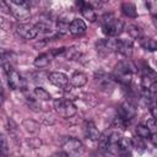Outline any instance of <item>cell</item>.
<instances>
[{"instance_id": "cell-3", "label": "cell", "mask_w": 157, "mask_h": 157, "mask_svg": "<svg viewBox=\"0 0 157 157\" xmlns=\"http://www.w3.org/2000/svg\"><path fill=\"white\" fill-rule=\"evenodd\" d=\"M9 12L13 15V17L18 21H26L31 16V10H29V2L25 0H10L5 1Z\"/></svg>"}, {"instance_id": "cell-21", "label": "cell", "mask_w": 157, "mask_h": 157, "mask_svg": "<svg viewBox=\"0 0 157 157\" xmlns=\"http://www.w3.org/2000/svg\"><path fill=\"white\" fill-rule=\"evenodd\" d=\"M140 44H141V47L144 48V49H146V50H148V52H155L156 49H157V43H156V40L153 39V38H150V37H142L141 39H140Z\"/></svg>"}, {"instance_id": "cell-1", "label": "cell", "mask_w": 157, "mask_h": 157, "mask_svg": "<svg viewBox=\"0 0 157 157\" xmlns=\"http://www.w3.org/2000/svg\"><path fill=\"white\" fill-rule=\"evenodd\" d=\"M136 71H137L136 66L129 59H125V60L119 61L115 65L113 76L120 83H123V85H130L131 81H132V76H134V74Z\"/></svg>"}, {"instance_id": "cell-17", "label": "cell", "mask_w": 157, "mask_h": 157, "mask_svg": "<svg viewBox=\"0 0 157 157\" xmlns=\"http://www.w3.org/2000/svg\"><path fill=\"white\" fill-rule=\"evenodd\" d=\"M22 128H23L27 132H29V134H38L39 130H40L39 124H38L37 121L32 120V119H25V120L22 121Z\"/></svg>"}, {"instance_id": "cell-19", "label": "cell", "mask_w": 157, "mask_h": 157, "mask_svg": "<svg viewBox=\"0 0 157 157\" xmlns=\"http://www.w3.org/2000/svg\"><path fill=\"white\" fill-rule=\"evenodd\" d=\"M121 12L130 18L137 17V11H136V7L132 2H123L121 4Z\"/></svg>"}, {"instance_id": "cell-30", "label": "cell", "mask_w": 157, "mask_h": 157, "mask_svg": "<svg viewBox=\"0 0 157 157\" xmlns=\"http://www.w3.org/2000/svg\"><path fill=\"white\" fill-rule=\"evenodd\" d=\"M2 102H4V91H2V87L0 83V105L2 104Z\"/></svg>"}, {"instance_id": "cell-18", "label": "cell", "mask_w": 157, "mask_h": 157, "mask_svg": "<svg viewBox=\"0 0 157 157\" xmlns=\"http://www.w3.org/2000/svg\"><path fill=\"white\" fill-rule=\"evenodd\" d=\"M33 64H34V66L38 67V69L47 67V66L50 64V56H49V54H47V53H40L38 56H36Z\"/></svg>"}, {"instance_id": "cell-7", "label": "cell", "mask_w": 157, "mask_h": 157, "mask_svg": "<svg viewBox=\"0 0 157 157\" xmlns=\"http://www.w3.org/2000/svg\"><path fill=\"white\" fill-rule=\"evenodd\" d=\"M16 33L20 37H22L23 39H33L38 36V31H37L36 26L31 25V23H26V22L18 23L16 26Z\"/></svg>"}, {"instance_id": "cell-26", "label": "cell", "mask_w": 157, "mask_h": 157, "mask_svg": "<svg viewBox=\"0 0 157 157\" xmlns=\"http://www.w3.org/2000/svg\"><path fill=\"white\" fill-rule=\"evenodd\" d=\"M136 134H137L139 137H141L144 140L150 139V136H151V134H150L148 129L146 128V125H137L136 126Z\"/></svg>"}, {"instance_id": "cell-24", "label": "cell", "mask_w": 157, "mask_h": 157, "mask_svg": "<svg viewBox=\"0 0 157 157\" xmlns=\"http://www.w3.org/2000/svg\"><path fill=\"white\" fill-rule=\"evenodd\" d=\"M131 146H132L136 151H139V152H142V151H145V150H146L145 140H144V139H141V137H139V136H136V137L131 139Z\"/></svg>"}, {"instance_id": "cell-12", "label": "cell", "mask_w": 157, "mask_h": 157, "mask_svg": "<svg viewBox=\"0 0 157 157\" xmlns=\"http://www.w3.org/2000/svg\"><path fill=\"white\" fill-rule=\"evenodd\" d=\"M87 26L83 20L81 18H74L69 25V32L74 36H81L86 32Z\"/></svg>"}, {"instance_id": "cell-9", "label": "cell", "mask_w": 157, "mask_h": 157, "mask_svg": "<svg viewBox=\"0 0 157 157\" xmlns=\"http://www.w3.org/2000/svg\"><path fill=\"white\" fill-rule=\"evenodd\" d=\"M48 78H49V82L56 87H60V88H66L67 85H69V77L64 74V72H60V71H53L48 75Z\"/></svg>"}, {"instance_id": "cell-29", "label": "cell", "mask_w": 157, "mask_h": 157, "mask_svg": "<svg viewBox=\"0 0 157 157\" xmlns=\"http://www.w3.org/2000/svg\"><path fill=\"white\" fill-rule=\"evenodd\" d=\"M52 157H69V156H67L65 152H55Z\"/></svg>"}, {"instance_id": "cell-28", "label": "cell", "mask_w": 157, "mask_h": 157, "mask_svg": "<svg viewBox=\"0 0 157 157\" xmlns=\"http://www.w3.org/2000/svg\"><path fill=\"white\" fill-rule=\"evenodd\" d=\"M146 128L148 129V131H150V134H151V135H155V134H156V131H157L156 119H155V118L148 119V120L146 121Z\"/></svg>"}, {"instance_id": "cell-16", "label": "cell", "mask_w": 157, "mask_h": 157, "mask_svg": "<svg viewBox=\"0 0 157 157\" xmlns=\"http://www.w3.org/2000/svg\"><path fill=\"white\" fill-rule=\"evenodd\" d=\"M96 81H97V83L102 87V88H112L113 87V85H114V82H113V80L108 76V75H105L104 72H99L98 75L96 74Z\"/></svg>"}, {"instance_id": "cell-10", "label": "cell", "mask_w": 157, "mask_h": 157, "mask_svg": "<svg viewBox=\"0 0 157 157\" xmlns=\"http://www.w3.org/2000/svg\"><path fill=\"white\" fill-rule=\"evenodd\" d=\"M76 4H77V6H78V9H80L82 16H83L86 20H88L90 22H94V21L97 20V13H96V11H94V7H93L90 2L78 1V2H76Z\"/></svg>"}, {"instance_id": "cell-25", "label": "cell", "mask_w": 157, "mask_h": 157, "mask_svg": "<svg viewBox=\"0 0 157 157\" xmlns=\"http://www.w3.org/2000/svg\"><path fill=\"white\" fill-rule=\"evenodd\" d=\"M64 56L66 59H70V60H74L76 58L80 56V52L75 48V47H70V48H65V53H64Z\"/></svg>"}, {"instance_id": "cell-4", "label": "cell", "mask_w": 157, "mask_h": 157, "mask_svg": "<svg viewBox=\"0 0 157 157\" xmlns=\"http://www.w3.org/2000/svg\"><path fill=\"white\" fill-rule=\"evenodd\" d=\"M2 67L7 78V83L10 88L12 90H23L26 87V81L25 78L12 67L10 61H2Z\"/></svg>"}, {"instance_id": "cell-22", "label": "cell", "mask_w": 157, "mask_h": 157, "mask_svg": "<svg viewBox=\"0 0 157 157\" xmlns=\"http://www.w3.org/2000/svg\"><path fill=\"white\" fill-rule=\"evenodd\" d=\"M69 25L70 23L65 18H60L55 23V29L59 34H67V33H70L69 32Z\"/></svg>"}, {"instance_id": "cell-15", "label": "cell", "mask_w": 157, "mask_h": 157, "mask_svg": "<svg viewBox=\"0 0 157 157\" xmlns=\"http://www.w3.org/2000/svg\"><path fill=\"white\" fill-rule=\"evenodd\" d=\"M87 83V76L83 72H75L70 77V85L74 87H82Z\"/></svg>"}, {"instance_id": "cell-13", "label": "cell", "mask_w": 157, "mask_h": 157, "mask_svg": "<svg viewBox=\"0 0 157 157\" xmlns=\"http://www.w3.org/2000/svg\"><path fill=\"white\" fill-rule=\"evenodd\" d=\"M83 134H85V136H86L88 140H91V141H98V139H99V136H101L98 129L96 128L94 123H92V121H86V123H85Z\"/></svg>"}, {"instance_id": "cell-23", "label": "cell", "mask_w": 157, "mask_h": 157, "mask_svg": "<svg viewBox=\"0 0 157 157\" xmlns=\"http://www.w3.org/2000/svg\"><path fill=\"white\" fill-rule=\"evenodd\" d=\"M34 96H36L39 101H49V99L52 98L50 93H49L45 88H43V87H40V86H37V87L34 88Z\"/></svg>"}, {"instance_id": "cell-5", "label": "cell", "mask_w": 157, "mask_h": 157, "mask_svg": "<svg viewBox=\"0 0 157 157\" xmlns=\"http://www.w3.org/2000/svg\"><path fill=\"white\" fill-rule=\"evenodd\" d=\"M63 152H65L69 157H81L85 153V145L76 137H65L61 141Z\"/></svg>"}, {"instance_id": "cell-8", "label": "cell", "mask_w": 157, "mask_h": 157, "mask_svg": "<svg viewBox=\"0 0 157 157\" xmlns=\"http://www.w3.org/2000/svg\"><path fill=\"white\" fill-rule=\"evenodd\" d=\"M136 113H137V110H136L135 105H132L130 102H124L119 107L118 117L121 118L125 123H129L130 120H132L136 117Z\"/></svg>"}, {"instance_id": "cell-6", "label": "cell", "mask_w": 157, "mask_h": 157, "mask_svg": "<svg viewBox=\"0 0 157 157\" xmlns=\"http://www.w3.org/2000/svg\"><path fill=\"white\" fill-rule=\"evenodd\" d=\"M53 105H54L55 112L63 118H71L77 112L76 105L67 98H56L54 99Z\"/></svg>"}, {"instance_id": "cell-14", "label": "cell", "mask_w": 157, "mask_h": 157, "mask_svg": "<svg viewBox=\"0 0 157 157\" xmlns=\"http://www.w3.org/2000/svg\"><path fill=\"white\" fill-rule=\"evenodd\" d=\"M132 146H131V139L125 137V136H120V139L117 142V150L118 152L123 153V155H129L131 151Z\"/></svg>"}, {"instance_id": "cell-20", "label": "cell", "mask_w": 157, "mask_h": 157, "mask_svg": "<svg viewBox=\"0 0 157 157\" xmlns=\"http://www.w3.org/2000/svg\"><path fill=\"white\" fill-rule=\"evenodd\" d=\"M126 31H128V33H129V36L132 38V39H141L142 37H144V29L140 27V26H137V25H129L128 26V28H126Z\"/></svg>"}, {"instance_id": "cell-27", "label": "cell", "mask_w": 157, "mask_h": 157, "mask_svg": "<svg viewBox=\"0 0 157 157\" xmlns=\"http://www.w3.org/2000/svg\"><path fill=\"white\" fill-rule=\"evenodd\" d=\"M7 153H9V144H7V140L4 136V134L0 132V155L7 156Z\"/></svg>"}, {"instance_id": "cell-2", "label": "cell", "mask_w": 157, "mask_h": 157, "mask_svg": "<svg viewBox=\"0 0 157 157\" xmlns=\"http://www.w3.org/2000/svg\"><path fill=\"white\" fill-rule=\"evenodd\" d=\"M102 31L108 37H118L124 31V22L117 18L113 13H105L102 17Z\"/></svg>"}, {"instance_id": "cell-11", "label": "cell", "mask_w": 157, "mask_h": 157, "mask_svg": "<svg viewBox=\"0 0 157 157\" xmlns=\"http://www.w3.org/2000/svg\"><path fill=\"white\" fill-rule=\"evenodd\" d=\"M114 52L129 58L132 54V43L128 39H115V48Z\"/></svg>"}]
</instances>
